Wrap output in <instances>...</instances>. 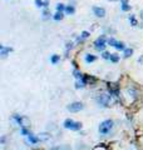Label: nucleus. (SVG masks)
Wrapping results in <instances>:
<instances>
[{"mask_svg": "<svg viewBox=\"0 0 143 150\" xmlns=\"http://www.w3.org/2000/svg\"><path fill=\"white\" fill-rule=\"evenodd\" d=\"M63 127L65 129H69V130H73V131H78L82 129V124L78 121H74L73 119H65L64 123H63Z\"/></svg>", "mask_w": 143, "mask_h": 150, "instance_id": "obj_1", "label": "nucleus"}, {"mask_svg": "<svg viewBox=\"0 0 143 150\" xmlns=\"http://www.w3.org/2000/svg\"><path fill=\"white\" fill-rule=\"evenodd\" d=\"M112 128H113V121L112 120H104L100 123V125H99V134H102V135H107V134H109L110 130H112Z\"/></svg>", "mask_w": 143, "mask_h": 150, "instance_id": "obj_2", "label": "nucleus"}, {"mask_svg": "<svg viewBox=\"0 0 143 150\" xmlns=\"http://www.w3.org/2000/svg\"><path fill=\"white\" fill-rule=\"evenodd\" d=\"M97 103L99 105H103V106H109L110 105V101H112V98H110V95L108 94H100L96 98Z\"/></svg>", "mask_w": 143, "mask_h": 150, "instance_id": "obj_3", "label": "nucleus"}, {"mask_svg": "<svg viewBox=\"0 0 143 150\" xmlns=\"http://www.w3.org/2000/svg\"><path fill=\"white\" fill-rule=\"evenodd\" d=\"M94 48H96L97 50H99V52H103V50L106 49V36L104 35L99 36L98 39L94 42Z\"/></svg>", "mask_w": 143, "mask_h": 150, "instance_id": "obj_4", "label": "nucleus"}, {"mask_svg": "<svg viewBox=\"0 0 143 150\" xmlns=\"http://www.w3.org/2000/svg\"><path fill=\"white\" fill-rule=\"evenodd\" d=\"M67 109L72 112H77V111L83 110V109H84V105H83V103H81V101H75V103L69 104L67 106Z\"/></svg>", "mask_w": 143, "mask_h": 150, "instance_id": "obj_5", "label": "nucleus"}, {"mask_svg": "<svg viewBox=\"0 0 143 150\" xmlns=\"http://www.w3.org/2000/svg\"><path fill=\"white\" fill-rule=\"evenodd\" d=\"M93 13L96 16H98V18H104L106 16V10L103 8H98V6H94L93 8Z\"/></svg>", "mask_w": 143, "mask_h": 150, "instance_id": "obj_6", "label": "nucleus"}, {"mask_svg": "<svg viewBox=\"0 0 143 150\" xmlns=\"http://www.w3.org/2000/svg\"><path fill=\"white\" fill-rule=\"evenodd\" d=\"M0 50H1V56H3V58H5L6 55H8V53H12V52H13L12 48H6V46H4V45L0 46Z\"/></svg>", "mask_w": 143, "mask_h": 150, "instance_id": "obj_7", "label": "nucleus"}, {"mask_svg": "<svg viewBox=\"0 0 143 150\" xmlns=\"http://www.w3.org/2000/svg\"><path fill=\"white\" fill-rule=\"evenodd\" d=\"M121 8L123 11L131 10V5H128V0H121Z\"/></svg>", "mask_w": 143, "mask_h": 150, "instance_id": "obj_8", "label": "nucleus"}, {"mask_svg": "<svg viewBox=\"0 0 143 150\" xmlns=\"http://www.w3.org/2000/svg\"><path fill=\"white\" fill-rule=\"evenodd\" d=\"M28 139H29V141L31 143V144H37L38 141H40L39 138H37V136L33 135V134H29V135H28Z\"/></svg>", "mask_w": 143, "mask_h": 150, "instance_id": "obj_9", "label": "nucleus"}, {"mask_svg": "<svg viewBox=\"0 0 143 150\" xmlns=\"http://www.w3.org/2000/svg\"><path fill=\"white\" fill-rule=\"evenodd\" d=\"M96 59H97V58L94 55H92V54H87V55H85V61H87V63H93V61H96Z\"/></svg>", "mask_w": 143, "mask_h": 150, "instance_id": "obj_10", "label": "nucleus"}, {"mask_svg": "<svg viewBox=\"0 0 143 150\" xmlns=\"http://www.w3.org/2000/svg\"><path fill=\"white\" fill-rule=\"evenodd\" d=\"M74 11H75V9H74V6L73 5H68L67 8H65V13H67V14H74Z\"/></svg>", "mask_w": 143, "mask_h": 150, "instance_id": "obj_11", "label": "nucleus"}, {"mask_svg": "<svg viewBox=\"0 0 143 150\" xmlns=\"http://www.w3.org/2000/svg\"><path fill=\"white\" fill-rule=\"evenodd\" d=\"M132 54H133V49H131V48L124 50V58H129L132 56Z\"/></svg>", "mask_w": 143, "mask_h": 150, "instance_id": "obj_12", "label": "nucleus"}, {"mask_svg": "<svg viewBox=\"0 0 143 150\" xmlns=\"http://www.w3.org/2000/svg\"><path fill=\"white\" fill-rule=\"evenodd\" d=\"M63 18H64V15H63V13H57V14H54V16H53V19L54 20H57V21H59V20H62Z\"/></svg>", "mask_w": 143, "mask_h": 150, "instance_id": "obj_13", "label": "nucleus"}, {"mask_svg": "<svg viewBox=\"0 0 143 150\" xmlns=\"http://www.w3.org/2000/svg\"><path fill=\"white\" fill-rule=\"evenodd\" d=\"M38 138H39V140H48V139H49V135L48 134H45V133H41V134H39V136H38Z\"/></svg>", "mask_w": 143, "mask_h": 150, "instance_id": "obj_14", "label": "nucleus"}, {"mask_svg": "<svg viewBox=\"0 0 143 150\" xmlns=\"http://www.w3.org/2000/svg\"><path fill=\"white\" fill-rule=\"evenodd\" d=\"M112 63H118V60H119V56L117 55V54H112L110 55V59H109Z\"/></svg>", "mask_w": 143, "mask_h": 150, "instance_id": "obj_15", "label": "nucleus"}, {"mask_svg": "<svg viewBox=\"0 0 143 150\" xmlns=\"http://www.w3.org/2000/svg\"><path fill=\"white\" fill-rule=\"evenodd\" d=\"M59 60H60V56H59V55H53V56H52V59H50L52 64H57Z\"/></svg>", "mask_w": 143, "mask_h": 150, "instance_id": "obj_16", "label": "nucleus"}, {"mask_svg": "<svg viewBox=\"0 0 143 150\" xmlns=\"http://www.w3.org/2000/svg\"><path fill=\"white\" fill-rule=\"evenodd\" d=\"M117 40L116 39H114V38H110V39L109 40H108V44H109V45L110 46H114V48H116V45H117Z\"/></svg>", "mask_w": 143, "mask_h": 150, "instance_id": "obj_17", "label": "nucleus"}, {"mask_svg": "<svg viewBox=\"0 0 143 150\" xmlns=\"http://www.w3.org/2000/svg\"><path fill=\"white\" fill-rule=\"evenodd\" d=\"M65 8H67V6H65L64 4H58V5H57V10H58L59 13H63V11L65 10Z\"/></svg>", "mask_w": 143, "mask_h": 150, "instance_id": "obj_18", "label": "nucleus"}, {"mask_svg": "<svg viewBox=\"0 0 143 150\" xmlns=\"http://www.w3.org/2000/svg\"><path fill=\"white\" fill-rule=\"evenodd\" d=\"M116 49H118V50H125L124 44L122 43V42H118V43H117V45H116Z\"/></svg>", "mask_w": 143, "mask_h": 150, "instance_id": "obj_19", "label": "nucleus"}, {"mask_svg": "<svg viewBox=\"0 0 143 150\" xmlns=\"http://www.w3.org/2000/svg\"><path fill=\"white\" fill-rule=\"evenodd\" d=\"M73 74H74V76L77 78V79H82V78H83V74L81 73V71H78V70H74V73H73Z\"/></svg>", "mask_w": 143, "mask_h": 150, "instance_id": "obj_20", "label": "nucleus"}, {"mask_svg": "<svg viewBox=\"0 0 143 150\" xmlns=\"http://www.w3.org/2000/svg\"><path fill=\"white\" fill-rule=\"evenodd\" d=\"M35 5L38 8H41V6H45V1H41V0H35Z\"/></svg>", "mask_w": 143, "mask_h": 150, "instance_id": "obj_21", "label": "nucleus"}, {"mask_svg": "<svg viewBox=\"0 0 143 150\" xmlns=\"http://www.w3.org/2000/svg\"><path fill=\"white\" fill-rule=\"evenodd\" d=\"M110 55H112V54H109V53H107V52H103L102 58H103V59H110Z\"/></svg>", "mask_w": 143, "mask_h": 150, "instance_id": "obj_22", "label": "nucleus"}, {"mask_svg": "<svg viewBox=\"0 0 143 150\" xmlns=\"http://www.w3.org/2000/svg\"><path fill=\"white\" fill-rule=\"evenodd\" d=\"M129 20H131V23H132V25H133V26L137 25V20H136V18H134L133 15H131V16H129Z\"/></svg>", "mask_w": 143, "mask_h": 150, "instance_id": "obj_23", "label": "nucleus"}, {"mask_svg": "<svg viewBox=\"0 0 143 150\" xmlns=\"http://www.w3.org/2000/svg\"><path fill=\"white\" fill-rule=\"evenodd\" d=\"M20 131H22L23 135H29V133H28V129L26 128H22V130H20Z\"/></svg>", "mask_w": 143, "mask_h": 150, "instance_id": "obj_24", "label": "nucleus"}, {"mask_svg": "<svg viewBox=\"0 0 143 150\" xmlns=\"http://www.w3.org/2000/svg\"><path fill=\"white\" fill-rule=\"evenodd\" d=\"M89 35H90V34H89L88 31H83V33H82V38H83V39H85V38H88Z\"/></svg>", "mask_w": 143, "mask_h": 150, "instance_id": "obj_25", "label": "nucleus"}, {"mask_svg": "<svg viewBox=\"0 0 143 150\" xmlns=\"http://www.w3.org/2000/svg\"><path fill=\"white\" fill-rule=\"evenodd\" d=\"M50 150H62V149L59 148V146H54V148H52Z\"/></svg>", "mask_w": 143, "mask_h": 150, "instance_id": "obj_26", "label": "nucleus"}, {"mask_svg": "<svg viewBox=\"0 0 143 150\" xmlns=\"http://www.w3.org/2000/svg\"><path fill=\"white\" fill-rule=\"evenodd\" d=\"M138 61H139V63H141V64H143V55H142L141 58H139V59H138Z\"/></svg>", "mask_w": 143, "mask_h": 150, "instance_id": "obj_27", "label": "nucleus"}, {"mask_svg": "<svg viewBox=\"0 0 143 150\" xmlns=\"http://www.w3.org/2000/svg\"><path fill=\"white\" fill-rule=\"evenodd\" d=\"M141 15H142V19H143V10H142V11H141Z\"/></svg>", "mask_w": 143, "mask_h": 150, "instance_id": "obj_28", "label": "nucleus"}, {"mask_svg": "<svg viewBox=\"0 0 143 150\" xmlns=\"http://www.w3.org/2000/svg\"><path fill=\"white\" fill-rule=\"evenodd\" d=\"M109 1H119V0H109Z\"/></svg>", "mask_w": 143, "mask_h": 150, "instance_id": "obj_29", "label": "nucleus"}]
</instances>
